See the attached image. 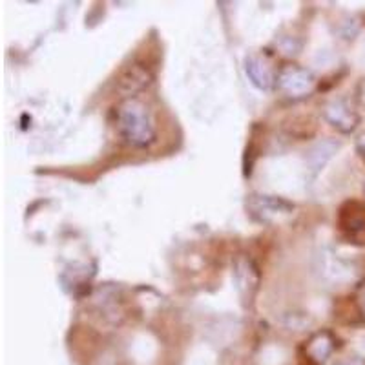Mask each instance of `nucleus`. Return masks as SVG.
<instances>
[{"mask_svg": "<svg viewBox=\"0 0 365 365\" xmlns=\"http://www.w3.org/2000/svg\"><path fill=\"white\" fill-rule=\"evenodd\" d=\"M117 128L120 137L135 148H148L158 139L155 120L148 104L141 99H123L117 108Z\"/></svg>", "mask_w": 365, "mask_h": 365, "instance_id": "nucleus-1", "label": "nucleus"}, {"mask_svg": "<svg viewBox=\"0 0 365 365\" xmlns=\"http://www.w3.org/2000/svg\"><path fill=\"white\" fill-rule=\"evenodd\" d=\"M316 83H318L316 75L311 70L292 63L283 64L278 70V79H276L279 91L292 101L311 97L316 90Z\"/></svg>", "mask_w": 365, "mask_h": 365, "instance_id": "nucleus-2", "label": "nucleus"}, {"mask_svg": "<svg viewBox=\"0 0 365 365\" xmlns=\"http://www.w3.org/2000/svg\"><path fill=\"white\" fill-rule=\"evenodd\" d=\"M338 230L347 243L365 245V203L349 200L338 210Z\"/></svg>", "mask_w": 365, "mask_h": 365, "instance_id": "nucleus-3", "label": "nucleus"}, {"mask_svg": "<svg viewBox=\"0 0 365 365\" xmlns=\"http://www.w3.org/2000/svg\"><path fill=\"white\" fill-rule=\"evenodd\" d=\"M247 210L254 220L262 223H272L283 216H291L294 212V203L278 197V195L250 194L247 197Z\"/></svg>", "mask_w": 365, "mask_h": 365, "instance_id": "nucleus-4", "label": "nucleus"}, {"mask_svg": "<svg viewBox=\"0 0 365 365\" xmlns=\"http://www.w3.org/2000/svg\"><path fill=\"white\" fill-rule=\"evenodd\" d=\"M232 276L243 303L250 305L256 298V292L259 291V282H262V272L257 265L249 256H237L234 262Z\"/></svg>", "mask_w": 365, "mask_h": 365, "instance_id": "nucleus-5", "label": "nucleus"}, {"mask_svg": "<svg viewBox=\"0 0 365 365\" xmlns=\"http://www.w3.org/2000/svg\"><path fill=\"white\" fill-rule=\"evenodd\" d=\"M245 73L252 86L259 91H270L276 86V79H278V68H274L272 61L262 53H252L245 57Z\"/></svg>", "mask_w": 365, "mask_h": 365, "instance_id": "nucleus-6", "label": "nucleus"}, {"mask_svg": "<svg viewBox=\"0 0 365 365\" xmlns=\"http://www.w3.org/2000/svg\"><path fill=\"white\" fill-rule=\"evenodd\" d=\"M324 117L332 128L341 133H351L360 125V115L347 99H332L325 103Z\"/></svg>", "mask_w": 365, "mask_h": 365, "instance_id": "nucleus-7", "label": "nucleus"}, {"mask_svg": "<svg viewBox=\"0 0 365 365\" xmlns=\"http://www.w3.org/2000/svg\"><path fill=\"white\" fill-rule=\"evenodd\" d=\"M150 81H152V73H150L148 66L141 63H132L117 77V91L123 99H132L148 86Z\"/></svg>", "mask_w": 365, "mask_h": 365, "instance_id": "nucleus-8", "label": "nucleus"}, {"mask_svg": "<svg viewBox=\"0 0 365 365\" xmlns=\"http://www.w3.org/2000/svg\"><path fill=\"white\" fill-rule=\"evenodd\" d=\"M336 349V338L331 331L314 332L303 345V358L307 365H325Z\"/></svg>", "mask_w": 365, "mask_h": 365, "instance_id": "nucleus-9", "label": "nucleus"}, {"mask_svg": "<svg viewBox=\"0 0 365 365\" xmlns=\"http://www.w3.org/2000/svg\"><path fill=\"white\" fill-rule=\"evenodd\" d=\"M354 305H356L360 318L365 322V279H361L354 289Z\"/></svg>", "mask_w": 365, "mask_h": 365, "instance_id": "nucleus-10", "label": "nucleus"}, {"mask_svg": "<svg viewBox=\"0 0 365 365\" xmlns=\"http://www.w3.org/2000/svg\"><path fill=\"white\" fill-rule=\"evenodd\" d=\"M336 365H365V358L347 356V358H344V360L336 361Z\"/></svg>", "mask_w": 365, "mask_h": 365, "instance_id": "nucleus-11", "label": "nucleus"}, {"mask_svg": "<svg viewBox=\"0 0 365 365\" xmlns=\"http://www.w3.org/2000/svg\"><path fill=\"white\" fill-rule=\"evenodd\" d=\"M356 150H358V154H360V158L365 161V133H361V135L356 139Z\"/></svg>", "mask_w": 365, "mask_h": 365, "instance_id": "nucleus-12", "label": "nucleus"}, {"mask_svg": "<svg viewBox=\"0 0 365 365\" xmlns=\"http://www.w3.org/2000/svg\"><path fill=\"white\" fill-rule=\"evenodd\" d=\"M361 88H364V91H361V101H364V104H365V81H364V84H361Z\"/></svg>", "mask_w": 365, "mask_h": 365, "instance_id": "nucleus-13", "label": "nucleus"}, {"mask_svg": "<svg viewBox=\"0 0 365 365\" xmlns=\"http://www.w3.org/2000/svg\"><path fill=\"white\" fill-rule=\"evenodd\" d=\"M364 190H365V187H364Z\"/></svg>", "mask_w": 365, "mask_h": 365, "instance_id": "nucleus-14", "label": "nucleus"}]
</instances>
